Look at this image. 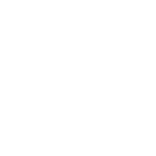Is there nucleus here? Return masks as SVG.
I'll use <instances>...</instances> for the list:
<instances>
[]
</instances>
